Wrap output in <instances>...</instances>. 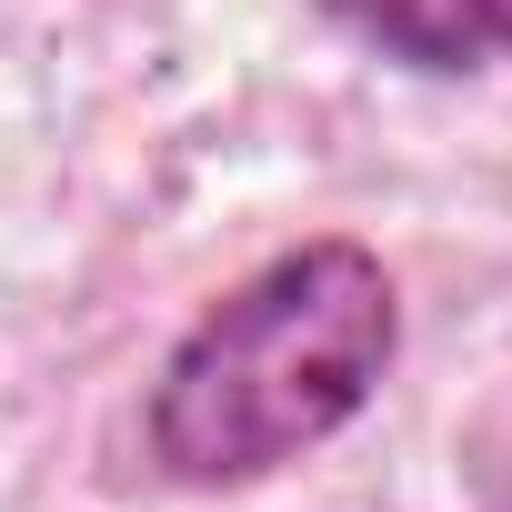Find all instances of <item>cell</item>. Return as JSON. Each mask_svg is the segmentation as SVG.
<instances>
[{"instance_id": "cell-1", "label": "cell", "mask_w": 512, "mask_h": 512, "mask_svg": "<svg viewBox=\"0 0 512 512\" xmlns=\"http://www.w3.org/2000/svg\"><path fill=\"white\" fill-rule=\"evenodd\" d=\"M392 352H402V292L382 251L342 231L292 241L161 352L141 442L181 492L272 482L372 412Z\"/></svg>"}, {"instance_id": "cell-2", "label": "cell", "mask_w": 512, "mask_h": 512, "mask_svg": "<svg viewBox=\"0 0 512 512\" xmlns=\"http://www.w3.org/2000/svg\"><path fill=\"white\" fill-rule=\"evenodd\" d=\"M312 11L422 81H462V71L512 61V0H312Z\"/></svg>"}]
</instances>
